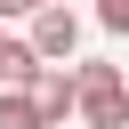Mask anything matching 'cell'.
<instances>
[{"label": "cell", "mask_w": 129, "mask_h": 129, "mask_svg": "<svg viewBox=\"0 0 129 129\" xmlns=\"http://www.w3.org/2000/svg\"><path fill=\"white\" fill-rule=\"evenodd\" d=\"M32 64H40V56H32V48L16 40V32H0V81H24Z\"/></svg>", "instance_id": "obj_5"}, {"label": "cell", "mask_w": 129, "mask_h": 129, "mask_svg": "<svg viewBox=\"0 0 129 129\" xmlns=\"http://www.w3.org/2000/svg\"><path fill=\"white\" fill-rule=\"evenodd\" d=\"M24 48H32L40 64H73V48H81V16H73L64 0H40V8H32V32H24Z\"/></svg>", "instance_id": "obj_2"}, {"label": "cell", "mask_w": 129, "mask_h": 129, "mask_svg": "<svg viewBox=\"0 0 129 129\" xmlns=\"http://www.w3.org/2000/svg\"><path fill=\"white\" fill-rule=\"evenodd\" d=\"M24 89H32L40 121H64V113H73V73H64V64H32V73H24Z\"/></svg>", "instance_id": "obj_3"}, {"label": "cell", "mask_w": 129, "mask_h": 129, "mask_svg": "<svg viewBox=\"0 0 129 129\" xmlns=\"http://www.w3.org/2000/svg\"><path fill=\"white\" fill-rule=\"evenodd\" d=\"M73 113L89 129H129V89H121V64H81L73 73Z\"/></svg>", "instance_id": "obj_1"}, {"label": "cell", "mask_w": 129, "mask_h": 129, "mask_svg": "<svg viewBox=\"0 0 129 129\" xmlns=\"http://www.w3.org/2000/svg\"><path fill=\"white\" fill-rule=\"evenodd\" d=\"M0 129H48V121H40V105H32V89H24V81H0Z\"/></svg>", "instance_id": "obj_4"}, {"label": "cell", "mask_w": 129, "mask_h": 129, "mask_svg": "<svg viewBox=\"0 0 129 129\" xmlns=\"http://www.w3.org/2000/svg\"><path fill=\"white\" fill-rule=\"evenodd\" d=\"M97 24H105V32H121V40H129V0H97Z\"/></svg>", "instance_id": "obj_6"}, {"label": "cell", "mask_w": 129, "mask_h": 129, "mask_svg": "<svg viewBox=\"0 0 129 129\" xmlns=\"http://www.w3.org/2000/svg\"><path fill=\"white\" fill-rule=\"evenodd\" d=\"M32 8H40V0H0V16H32Z\"/></svg>", "instance_id": "obj_7"}]
</instances>
